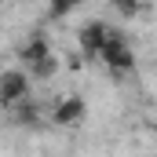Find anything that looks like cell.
Masks as SVG:
<instances>
[{
	"label": "cell",
	"instance_id": "4",
	"mask_svg": "<svg viewBox=\"0 0 157 157\" xmlns=\"http://www.w3.org/2000/svg\"><path fill=\"white\" fill-rule=\"evenodd\" d=\"M106 37H110V26H106L102 18H95V22L80 26V33H77L80 55H84L88 62H95V59H99V51H102V44H106Z\"/></svg>",
	"mask_w": 157,
	"mask_h": 157
},
{
	"label": "cell",
	"instance_id": "3",
	"mask_svg": "<svg viewBox=\"0 0 157 157\" xmlns=\"http://www.w3.org/2000/svg\"><path fill=\"white\" fill-rule=\"evenodd\" d=\"M84 117H88V102L80 95H62L55 102V110H51V124L55 128H77Z\"/></svg>",
	"mask_w": 157,
	"mask_h": 157
},
{
	"label": "cell",
	"instance_id": "1",
	"mask_svg": "<svg viewBox=\"0 0 157 157\" xmlns=\"http://www.w3.org/2000/svg\"><path fill=\"white\" fill-rule=\"evenodd\" d=\"M29 88H33V80H29V73L22 66L0 70V110H15L18 102H26L29 99Z\"/></svg>",
	"mask_w": 157,
	"mask_h": 157
},
{
	"label": "cell",
	"instance_id": "5",
	"mask_svg": "<svg viewBox=\"0 0 157 157\" xmlns=\"http://www.w3.org/2000/svg\"><path fill=\"white\" fill-rule=\"evenodd\" d=\"M51 55V44H48V37L44 33H33V37L26 40L22 48H18V59H22V70H29V66H37L40 59H48Z\"/></svg>",
	"mask_w": 157,
	"mask_h": 157
},
{
	"label": "cell",
	"instance_id": "2",
	"mask_svg": "<svg viewBox=\"0 0 157 157\" xmlns=\"http://www.w3.org/2000/svg\"><path fill=\"white\" fill-rule=\"evenodd\" d=\"M99 62H102L106 70H113V73H132V70H135V51L128 48L124 33H113V29H110V37H106L102 51H99Z\"/></svg>",
	"mask_w": 157,
	"mask_h": 157
},
{
	"label": "cell",
	"instance_id": "8",
	"mask_svg": "<svg viewBox=\"0 0 157 157\" xmlns=\"http://www.w3.org/2000/svg\"><path fill=\"white\" fill-rule=\"evenodd\" d=\"M11 117L18 121V124H37V102H29V99L18 102V106L11 110Z\"/></svg>",
	"mask_w": 157,
	"mask_h": 157
},
{
	"label": "cell",
	"instance_id": "9",
	"mask_svg": "<svg viewBox=\"0 0 157 157\" xmlns=\"http://www.w3.org/2000/svg\"><path fill=\"white\" fill-rule=\"evenodd\" d=\"M80 4H88V0H51V7H48V15L51 18H66L73 7H80Z\"/></svg>",
	"mask_w": 157,
	"mask_h": 157
},
{
	"label": "cell",
	"instance_id": "6",
	"mask_svg": "<svg viewBox=\"0 0 157 157\" xmlns=\"http://www.w3.org/2000/svg\"><path fill=\"white\" fill-rule=\"evenodd\" d=\"M55 73H59V55H55V51H51L48 59H40L37 66H29V80H51Z\"/></svg>",
	"mask_w": 157,
	"mask_h": 157
},
{
	"label": "cell",
	"instance_id": "7",
	"mask_svg": "<svg viewBox=\"0 0 157 157\" xmlns=\"http://www.w3.org/2000/svg\"><path fill=\"white\" fill-rule=\"evenodd\" d=\"M110 4H113V11H117L121 18H135L143 7H150L146 0H110Z\"/></svg>",
	"mask_w": 157,
	"mask_h": 157
}]
</instances>
